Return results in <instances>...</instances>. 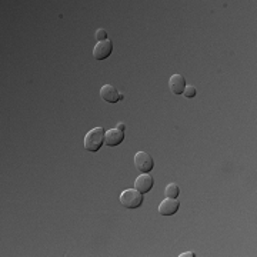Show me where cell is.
Segmentation results:
<instances>
[{
    "mask_svg": "<svg viewBox=\"0 0 257 257\" xmlns=\"http://www.w3.org/2000/svg\"><path fill=\"white\" fill-rule=\"evenodd\" d=\"M104 135H106V130L103 127H94L92 129L87 135L85 136V140H83V146L87 152H99L100 147L104 143Z\"/></svg>",
    "mask_w": 257,
    "mask_h": 257,
    "instance_id": "6da1fadb",
    "label": "cell"
},
{
    "mask_svg": "<svg viewBox=\"0 0 257 257\" xmlns=\"http://www.w3.org/2000/svg\"><path fill=\"white\" fill-rule=\"evenodd\" d=\"M143 203V194L136 188H127L120 194V205L126 209H137Z\"/></svg>",
    "mask_w": 257,
    "mask_h": 257,
    "instance_id": "7a4b0ae2",
    "label": "cell"
},
{
    "mask_svg": "<svg viewBox=\"0 0 257 257\" xmlns=\"http://www.w3.org/2000/svg\"><path fill=\"white\" fill-rule=\"evenodd\" d=\"M135 166L140 173H150L153 170L154 162L152 156L146 152H137L135 154Z\"/></svg>",
    "mask_w": 257,
    "mask_h": 257,
    "instance_id": "3957f363",
    "label": "cell"
},
{
    "mask_svg": "<svg viewBox=\"0 0 257 257\" xmlns=\"http://www.w3.org/2000/svg\"><path fill=\"white\" fill-rule=\"evenodd\" d=\"M112 51H113V43H112V40L106 39L103 42L96 43V46L93 49V57L96 60H104L112 54Z\"/></svg>",
    "mask_w": 257,
    "mask_h": 257,
    "instance_id": "277c9868",
    "label": "cell"
},
{
    "mask_svg": "<svg viewBox=\"0 0 257 257\" xmlns=\"http://www.w3.org/2000/svg\"><path fill=\"white\" fill-rule=\"evenodd\" d=\"M100 97L107 103H117L123 100V94L117 92V89L112 85H104L100 89Z\"/></svg>",
    "mask_w": 257,
    "mask_h": 257,
    "instance_id": "5b68a950",
    "label": "cell"
},
{
    "mask_svg": "<svg viewBox=\"0 0 257 257\" xmlns=\"http://www.w3.org/2000/svg\"><path fill=\"white\" fill-rule=\"evenodd\" d=\"M153 186L154 180L149 173H141V174H139V177H137L136 182H135V188H136L137 191H140L141 194L150 191Z\"/></svg>",
    "mask_w": 257,
    "mask_h": 257,
    "instance_id": "8992f818",
    "label": "cell"
},
{
    "mask_svg": "<svg viewBox=\"0 0 257 257\" xmlns=\"http://www.w3.org/2000/svg\"><path fill=\"white\" fill-rule=\"evenodd\" d=\"M123 140H124V132L119 130L117 127L107 130L104 135V143H106V146H110V147L119 146Z\"/></svg>",
    "mask_w": 257,
    "mask_h": 257,
    "instance_id": "52a82bcc",
    "label": "cell"
},
{
    "mask_svg": "<svg viewBox=\"0 0 257 257\" xmlns=\"http://www.w3.org/2000/svg\"><path fill=\"white\" fill-rule=\"evenodd\" d=\"M179 200L177 199H169L166 197L160 205H159V213L162 216H173L179 210Z\"/></svg>",
    "mask_w": 257,
    "mask_h": 257,
    "instance_id": "ba28073f",
    "label": "cell"
},
{
    "mask_svg": "<svg viewBox=\"0 0 257 257\" xmlns=\"http://www.w3.org/2000/svg\"><path fill=\"white\" fill-rule=\"evenodd\" d=\"M169 87L173 94H183L186 89V79L182 74H173L169 80Z\"/></svg>",
    "mask_w": 257,
    "mask_h": 257,
    "instance_id": "9c48e42d",
    "label": "cell"
},
{
    "mask_svg": "<svg viewBox=\"0 0 257 257\" xmlns=\"http://www.w3.org/2000/svg\"><path fill=\"white\" fill-rule=\"evenodd\" d=\"M179 193H180V190H179V186L176 183L167 185V187L164 190V196L169 197V199H176L179 196Z\"/></svg>",
    "mask_w": 257,
    "mask_h": 257,
    "instance_id": "30bf717a",
    "label": "cell"
},
{
    "mask_svg": "<svg viewBox=\"0 0 257 257\" xmlns=\"http://www.w3.org/2000/svg\"><path fill=\"white\" fill-rule=\"evenodd\" d=\"M196 94H197V90H196L194 86H186V89H185V92H183V96H185V97L193 99Z\"/></svg>",
    "mask_w": 257,
    "mask_h": 257,
    "instance_id": "8fae6325",
    "label": "cell"
},
{
    "mask_svg": "<svg viewBox=\"0 0 257 257\" xmlns=\"http://www.w3.org/2000/svg\"><path fill=\"white\" fill-rule=\"evenodd\" d=\"M96 39H97L99 42L106 40V39H107V32H106L104 29H99V30H96Z\"/></svg>",
    "mask_w": 257,
    "mask_h": 257,
    "instance_id": "7c38bea8",
    "label": "cell"
},
{
    "mask_svg": "<svg viewBox=\"0 0 257 257\" xmlns=\"http://www.w3.org/2000/svg\"><path fill=\"white\" fill-rule=\"evenodd\" d=\"M116 127H117L119 130H121V132H124V130H126V124H124V123H119Z\"/></svg>",
    "mask_w": 257,
    "mask_h": 257,
    "instance_id": "4fadbf2b",
    "label": "cell"
},
{
    "mask_svg": "<svg viewBox=\"0 0 257 257\" xmlns=\"http://www.w3.org/2000/svg\"><path fill=\"white\" fill-rule=\"evenodd\" d=\"M193 256H194V253H191V252H187V253L180 255V257H193Z\"/></svg>",
    "mask_w": 257,
    "mask_h": 257,
    "instance_id": "5bb4252c",
    "label": "cell"
}]
</instances>
